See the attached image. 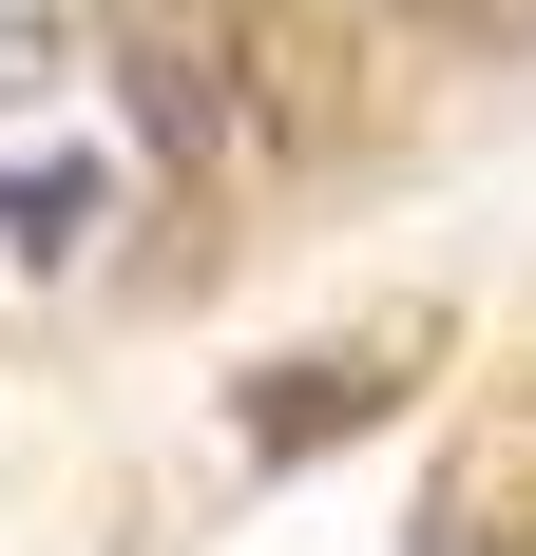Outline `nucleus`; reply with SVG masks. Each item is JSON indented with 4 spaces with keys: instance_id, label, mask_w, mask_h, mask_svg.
Here are the masks:
<instances>
[{
    "instance_id": "nucleus-2",
    "label": "nucleus",
    "mask_w": 536,
    "mask_h": 556,
    "mask_svg": "<svg viewBox=\"0 0 536 556\" xmlns=\"http://www.w3.org/2000/svg\"><path fill=\"white\" fill-rule=\"evenodd\" d=\"M0 230H20V250H77V230H97V154H20L0 173Z\"/></svg>"
},
{
    "instance_id": "nucleus-4",
    "label": "nucleus",
    "mask_w": 536,
    "mask_h": 556,
    "mask_svg": "<svg viewBox=\"0 0 536 556\" xmlns=\"http://www.w3.org/2000/svg\"><path fill=\"white\" fill-rule=\"evenodd\" d=\"M460 39H536V0H460Z\"/></svg>"
},
{
    "instance_id": "nucleus-3",
    "label": "nucleus",
    "mask_w": 536,
    "mask_h": 556,
    "mask_svg": "<svg viewBox=\"0 0 536 556\" xmlns=\"http://www.w3.org/2000/svg\"><path fill=\"white\" fill-rule=\"evenodd\" d=\"M135 115H154V154H230V97H212L173 39H135Z\"/></svg>"
},
{
    "instance_id": "nucleus-1",
    "label": "nucleus",
    "mask_w": 536,
    "mask_h": 556,
    "mask_svg": "<svg viewBox=\"0 0 536 556\" xmlns=\"http://www.w3.org/2000/svg\"><path fill=\"white\" fill-rule=\"evenodd\" d=\"M383 403H403V365H383V345L268 365V403H250V460H307V442H345V422H383Z\"/></svg>"
},
{
    "instance_id": "nucleus-5",
    "label": "nucleus",
    "mask_w": 536,
    "mask_h": 556,
    "mask_svg": "<svg viewBox=\"0 0 536 556\" xmlns=\"http://www.w3.org/2000/svg\"><path fill=\"white\" fill-rule=\"evenodd\" d=\"M422 556H498V518H422Z\"/></svg>"
}]
</instances>
